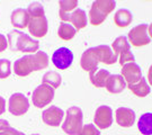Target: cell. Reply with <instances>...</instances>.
Instances as JSON below:
<instances>
[{"mask_svg":"<svg viewBox=\"0 0 152 135\" xmlns=\"http://www.w3.org/2000/svg\"><path fill=\"white\" fill-rule=\"evenodd\" d=\"M73 62V53L68 47H59L52 55V63L60 70H66Z\"/></svg>","mask_w":152,"mask_h":135,"instance_id":"obj_11","label":"cell"},{"mask_svg":"<svg viewBox=\"0 0 152 135\" xmlns=\"http://www.w3.org/2000/svg\"><path fill=\"white\" fill-rule=\"evenodd\" d=\"M29 109V101L22 92H15L9 98V113L14 116H23Z\"/></svg>","mask_w":152,"mask_h":135,"instance_id":"obj_9","label":"cell"},{"mask_svg":"<svg viewBox=\"0 0 152 135\" xmlns=\"http://www.w3.org/2000/svg\"><path fill=\"white\" fill-rule=\"evenodd\" d=\"M27 12L29 15V18H36V17H43L45 16V10L43 6L39 2H32L28 6Z\"/></svg>","mask_w":152,"mask_h":135,"instance_id":"obj_26","label":"cell"},{"mask_svg":"<svg viewBox=\"0 0 152 135\" xmlns=\"http://www.w3.org/2000/svg\"><path fill=\"white\" fill-rule=\"evenodd\" d=\"M127 88H129L135 96H137V97H147L148 95L150 93V90H151L149 83H148L147 80H145L143 77H142L137 82H135V83L129 85Z\"/></svg>","mask_w":152,"mask_h":135,"instance_id":"obj_22","label":"cell"},{"mask_svg":"<svg viewBox=\"0 0 152 135\" xmlns=\"http://www.w3.org/2000/svg\"><path fill=\"white\" fill-rule=\"evenodd\" d=\"M117 61V58L115 56L114 52L108 45H98L90 49L86 50L81 55L80 59V65L83 70L90 73L98 68V63L104 64H114Z\"/></svg>","mask_w":152,"mask_h":135,"instance_id":"obj_1","label":"cell"},{"mask_svg":"<svg viewBox=\"0 0 152 135\" xmlns=\"http://www.w3.org/2000/svg\"><path fill=\"white\" fill-rule=\"evenodd\" d=\"M83 126V113L81 108L72 106L65 112V118L62 130L68 135H78Z\"/></svg>","mask_w":152,"mask_h":135,"instance_id":"obj_5","label":"cell"},{"mask_svg":"<svg viewBox=\"0 0 152 135\" xmlns=\"http://www.w3.org/2000/svg\"><path fill=\"white\" fill-rule=\"evenodd\" d=\"M78 135H100V131L94 124H86L82 126Z\"/></svg>","mask_w":152,"mask_h":135,"instance_id":"obj_28","label":"cell"},{"mask_svg":"<svg viewBox=\"0 0 152 135\" xmlns=\"http://www.w3.org/2000/svg\"><path fill=\"white\" fill-rule=\"evenodd\" d=\"M5 110H6V100L5 98L0 96V115H2V114L5 113Z\"/></svg>","mask_w":152,"mask_h":135,"instance_id":"obj_31","label":"cell"},{"mask_svg":"<svg viewBox=\"0 0 152 135\" xmlns=\"http://www.w3.org/2000/svg\"><path fill=\"white\" fill-rule=\"evenodd\" d=\"M11 25L16 29H24L28 27L29 24V15L27 12V9L25 8H16L11 11L10 15Z\"/></svg>","mask_w":152,"mask_h":135,"instance_id":"obj_16","label":"cell"},{"mask_svg":"<svg viewBox=\"0 0 152 135\" xmlns=\"http://www.w3.org/2000/svg\"><path fill=\"white\" fill-rule=\"evenodd\" d=\"M139 131L143 135H151L152 134V114L150 112L144 113L141 115V117L137 122Z\"/></svg>","mask_w":152,"mask_h":135,"instance_id":"obj_23","label":"cell"},{"mask_svg":"<svg viewBox=\"0 0 152 135\" xmlns=\"http://www.w3.org/2000/svg\"><path fill=\"white\" fill-rule=\"evenodd\" d=\"M53 98H54V89L45 83L36 87L32 93L33 105L37 108H44L46 105L52 103Z\"/></svg>","mask_w":152,"mask_h":135,"instance_id":"obj_8","label":"cell"},{"mask_svg":"<svg viewBox=\"0 0 152 135\" xmlns=\"http://www.w3.org/2000/svg\"><path fill=\"white\" fill-rule=\"evenodd\" d=\"M105 88L109 93H121L126 88V83L121 74H109Z\"/></svg>","mask_w":152,"mask_h":135,"instance_id":"obj_18","label":"cell"},{"mask_svg":"<svg viewBox=\"0 0 152 135\" xmlns=\"http://www.w3.org/2000/svg\"><path fill=\"white\" fill-rule=\"evenodd\" d=\"M126 86L133 85L142 78V71L140 65L136 64L135 62H130L122 65V74Z\"/></svg>","mask_w":152,"mask_h":135,"instance_id":"obj_12","label":"cell"},{"mask_svg":"<svg viewBox=\"0 0 152 135\" xmlns=\"http://www.w3.org/2000/svg\"><path fill=\"white\" fill-rule=\"evenodd\" d=\"M78 1L77 0H61L59 1L60 10H59V17L63 23H66V18L72 11L78 8Z\"/></svg>","mask_w":152,"mask_h":135,"instance_id":"obj_19","label":"cell"},{"mask_svg":"<svg viewBox=\"0 0 152 135\" xmlns=\"http://www.w3.org/2000/svg\"><path fill=\"white\" fill-rule=\"evenodd\" d=\"M109 71L105 70V69H96L95 71H92L89 73V79H90V82L95 87L97 88H103L105 87V83H106V80L109 77Z\"/></svg>","mask_w":152,"mask_h":135,"instance_id":"obj_20","label":"cell"},{"mask_svg":"<svg viewBox=\"0 0 152 135\" xmlns=\"http://www.w3.org/2000/svg\"><path fill=\"white\" fill-rule=\"evenodd\" d=\"M116 122L121 127H131L135 123L136 115L135 112L127 107H120L117 108L115 113Z\"/></svg>","mask_w":152,"mask_h":135,"instance_id":"obj_15","label":"cell"},{"mask_svg":"<svg viewBox=\"0 0 152 135\" xmlns=\"http://www.w3.org/2000/svg\"><path fill=\"white\" fill-rule=\"evenodd\" d=\"M77 31L76 28L69 23H61L59 29H58V35L61 39L63 41H70L76 36Z\"/></svg>","mask_w":152,"mask_h":135,"instance_id":"obj_24","label":"cell"},{"mask_svg":"<svg viewBox=\"0 0 152 135\" xmlns=\"http://www.w3.org/2000/svg\"><path fill=\"white\" fill-rule=\"evenodd\" d=\"M0 135H25L20 131H17L16 128L11 127L10 125L5 127L2 131H0Z\"/></svg>","mask_w":152,"mask_h":135,"instance_id":"obj_29","label":"cell"},{"mask_svg":"<svg viewBox=\"0 0 152 135\" xmlns=\"http://www.w3.org/2000/svg\"><path fill=\"white\" fill-rule=\"evenodd\" d=\"M31 135H39V134H31Z\"/></svg>","mask_w":152,"mask_h":135,"instance_id":"obj_33","label":"cell"},{"mask_svg":"<svg viewBox=\"0 0 152 135\" xmlns=\"http://www.w3.org/2000/svg\"><path fill=\"white\" fill-rule=\"evenodd\" d=\"M127 41L130 45L135 47H142L151 42V25L140 24L131 29L127 34Z\"/></svg>","mask_w":152,"mask_h":135,"instance_id":"obj_6","label":"cell"},{"mask_svg":"<svg viewBox=\"0 0 152 135\" xmlns=\"http://www.w3.org/2000/svg\"><path fill=\"white\" fill-rule=\"evenodd\" d=\"M11 73V62L9 60L0 59V79H6Z\"/></svg>","mask_w":152,"mask_h":135,"instance_id":"obj_27","label":"cell"},{"mask_svg":"<svg viewBox=\"0 0 152 135\" xmlns=\"http://www.w3.org/2000/svg\"><path fill=\"white\" fill-rule=\"evenodd\" d=\"M112 50L114 52L115 56L118 59L121 65H124L130 62H135L134 61V55L131 51V45L127 41L126 36L122 35L115 39L112 44Z\"/></svg>","mask_w":152,"mask_h":135,"instance_id":"obj_7","label":"cell"},{"mask_svg":"<svg viewBox=\"0 0 152 135\" xmlns=\"http://www.w3.org/2000/svg\"><path fill=\"white\" fill-rule=\"evenodd\" d=\"M42 81H43V83L48 85V86H50L51 88H53L55 90L56 88H59L61 86L62 78L55 71H48L43 76V78H42Z\"/></svg>","mask_w":152,"mask_h":135,"instance_id":"obj_25","label":"cell"},{"mask_svg":"<svg viewBox=\"0 0 152 135\" xmlns=\"http://www.w3.org/2000/svg\"><path fill=\"white\" fill-rule=\"evenodd\" d=\"M66 22L71 23V25L76 28V31H80L82 28H85L88 24L86 11L81 8H77L68 16Z\"/></svg>","mask_w":152,"mask_h":135,"instance_id":"obj_17","label":"cell"},{"mask_svg":"<svg viewBox=\"0 0 152 135\" xmlns=\"http://www.w3.org/2000/svg\"><path fill=\"white\" fill-rule=\"evenodd\" d=\"M94 123L98 130H106L113 124V109L109 106H99L96 109Z\"/></svg>","mask_w":152,"mask_h":135,"instance_id":"obj_10","label":"cell"},{"mask_svg":"<svg viewBox=\"0 0 152 135\" xmlns=\"http://www.w3.org/2000/svg\"><path fill=\"white\" fill-rule=\"evenodd\" d=\"M49 24L46 17H36V18H29L28 24V31L35 38H42L48 34Z\"/></svg>","mask_w":152,"mask_h":135,"instance_id":"obj_14","label":"cell"},{"mask_svg":"<svg viewBox=\"0 0 152 135\" xmlns=\"http://www.w3.org/2000/svg\"><path fill=\"white\" fill-rule=\"evenodd\" d=\"M132 20H133V16H132V12L129 9L121 8L115 12L114 22L116 24V26L121 27V28H125V27L130 25Z\"/></svg>","mask_w":152,"mask_h":135,"instance_id":"obj_21","label":"cell"},{"mask_svg":"<svg viewBox=\"0 0 152 135\" xmlns=\"http://www.w3.org/2000/svg\"><path fill=\"white\" fill-rule=\"evenodd\" d=\"M8 47V41L4 34H0V53L4 52Z\"/></svg>","mask_w":152,"mask_h":135,"instance_id":"obj_30","label":"cell"},{"mask_svg":"<svg viewBox=\"0 0 152 135\" xmlns=\"http://www.w3.org/2000/svg\"><path fill=\"white\" fill-rule=\"evenodd\" d=\"M7 126H9V123L6 119H0V131H2Z\"/></svg>","mask_w":152,"mask_h":135,"instance_id":"obj_32","label":"cell"},{"mask_svg":"<svg viewBox=\"0 0 152 135\" xmlns=\"http://www.w3.org/2000/svg\"><path fill=\"white\" fill-rule=\"evenodd\" d=\"M64 114L65 113L61 108L56 107V106H50L42 113V119L46 125L58 127L62 123Z\"/></svg>","mask_w":152,"mask_h":135,"instance_id":"obj_13","label":"cell"},{"mask_svg":"<svg viewBox=\"0 0 152 135\" xmlns=\"http://www.w3.org/2000/svg\"><path fill=\"white\" fill-rule=\"evenodd\" d=\"M49 55L37 51L36 53L26 54L14 62V72L18 77H27L34 71L43 70L49 66Z\"/></svg>","mask_w":152,"mask_h":135,"instance_id":"obj_2","label":"cell"},{"mask_svg":"<svg viewBox=\"0 0 152 135\" xmlns=\"http://www.w3.org/2000/svg\"><path fill=\"white\" fill-rule=\"evenodd\" d=\"M116 8V1L114 0H96L94 1L89 12V20L94 26H98L105 22L110 12Z\"/></svg>","mask_w":152,"mask_h":135,"instance_id":"obj_4","label":"cell"},{"mask_svg":"<svg viewBox=\"0 0 152 135\" xmlns=\"http://www.w3.org/2000/svg\"><path fill=\"white\" fill-rule=\"evenodd\" d=\"M8 45L9 49L14 52L23 53H36L39 49V42L28 36L27 34L20 32L18 29H12L8 34Z\"/></svg>","mask_w":152,"mask_h":135,"instance_id":"obj_3","label":"cell"}]
</instances>
